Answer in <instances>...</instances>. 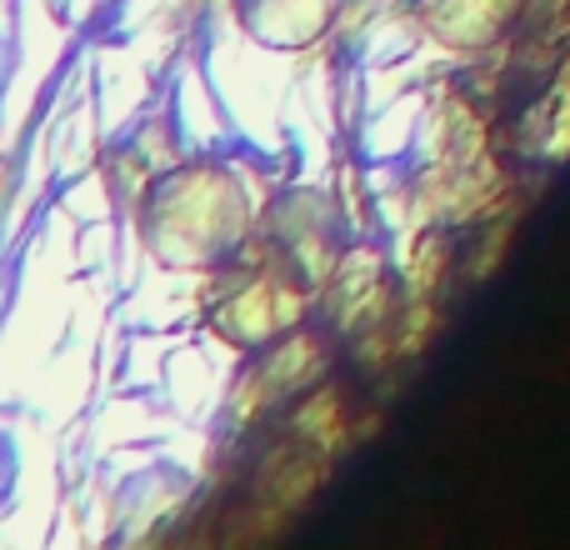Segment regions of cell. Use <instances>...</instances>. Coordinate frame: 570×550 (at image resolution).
Masks as SVG:
<instances>
[{
	"label": "cell",
	"mask_w": 570,
	"mask_h": 550,
	"mask_svg": "<svg viewBox=\"0 0 570 550\" xmlns=\"http://www.w3.org/2000/svg\"><path fill=\"white\" fill-rule=\"evenodd\" d=\"M250 226V196L226 166L196 160L150 190L146 246L166 271H210L230 261Z\"/></svg>",
	"instance_id": "obj_1"
},
{
	"label": "cell",
	"mask_w": 570,
	"mask_h": 550,
	"mask_svg": "<svg viewBox=\"0 0 570 550\" xmlns=\"http://www.w3.org/2000/svg\"><path fill=\"white\" fill-rule=\"evenodd\" d=\"M240 26L271 50H301L335 20V0H236Z\"/></svg>",
	"instance_id": "obj_2"
},
{
	"label": "cell",
	"mask_w": 570,
	"mask_h": 550,
	"mask_svg": "<svg viewBox=\"0 0 570 550\" xmlns=\"http://www.w3.org/2000/svg\"><path fill=\"white\" fill-rule=\"evenodd\" d=\"M421 10L441 46L485 50L491 40L505 36V26L515 20L521 0H421Z\"/></svg>",
	"instance_id": "obj_3"
},
{
	"label": "cell",
	"mask_w": 570,
	"mask_h": 550,
	"mask_svg": "<svg viewBox=\"0 0 570 550\" xmlns=\"http://www.w3.org/2000/svg\"><path fill=\"white\" fill-rule=\"evenodd\" d=\"M551 126H556L551 130V156H570V76L561 80V96H556V120H551Z\"/></svg>",
	"instance_id": "obj_4"
},
{
	"label": "cell",
	"mask_w": 570,
	"mask_h": 550,
	"mask_svg": "<svg viewBox=\"0 0 570 550\" xmlns=\"http://www.w3.org/2000/svg\"><path fill=\"white\" fill-rule=\"evenodd\" d=\"M6 70H10V40H6V30H0V86H6Z\"/></svg>",
	"instance_id": "obj_5"
}]
</instances>
